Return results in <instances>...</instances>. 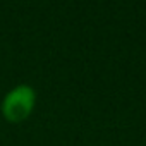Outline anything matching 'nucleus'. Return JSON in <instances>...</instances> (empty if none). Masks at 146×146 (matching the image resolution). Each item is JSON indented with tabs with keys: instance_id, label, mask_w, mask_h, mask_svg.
Wrapping results in <instances>:
<instances>
[{
	"instance_id": "nucleus-1",
	"label": "nucleus",
	"mask_w": 146,
	"mask_h": 146,
	"mask_svg": "<svg viewBox=\"0 0 146 146\" xmlns=\"http://www.w3.org/2000/svg\"><path fill=\"white\" fill-rule=\"evenodd\" d=\"M36 105V91L29 84H17L11 91L5 93L0 103V112L4 119L12 124L24 122L35 110Z\"/></svg>"
}]
</instances>
